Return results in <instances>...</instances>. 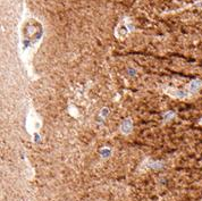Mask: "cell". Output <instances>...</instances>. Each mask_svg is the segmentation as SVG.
<instances>
[{
    "mask_svg": "<svg viewBox=\"0 0 202 201\" xmlns=\"http://www.w3.org/2000/svg\"><path fill=\"white\" fill-rule=\"evenodd\" d=\"M202 86V81L200 80H194L190 83V91L191 92H194V91H198L200 88Z\"/></svg>",
    "mask_w": 202,
    "mask_h": 201,
    "instance_id": "7a4b0ae2",
    "label": "cell"
},
{
    "mask_svg": "<svg viewBox=\"0 0 202 201\" xmlns=\"http://www.w3.org/2000/svg\"><path fill=\"white\" fill-rule=\"evenodd\" d=\"M175 92L176 93H173V95H174V97H177V98H185V97H188V92H185V91L177 90Z\"/></svg>",
    "mask_w": 202,
    "mask_h": 201,
    "instance_id": "3957f363",
    "label": "cell"
},
{
    "mask_svg": "<svg viewBox=\"0 0 202 201\" xmlns=\"http://www.w3.org/2000/svg\"><path fill=\"white\" fill-rule=\"evenodd\" d=\"M131 130H132V121L130 118H127L121 124V131H123V133L127 134L131 132Z\"/></svg>",
    "mask_w": 202,
    "mask_h": 201,
    "instance_id": "6da1fadb",
    "label": "cell"
},
{
    "mask_svg": "<svg viewBox=\"0 0 202 201\" xmlns=\"http://www.w3.org/2000/svg\"><path fill=\"white\" fill-rule=\"evenodd\" d=\"M174 116H175V114H174L173 111H169V113H166V114L163 115V119H165V121H169V119H172Z\"/></svg>",
    "mask_w": 202,
    "mask_h": 201,
    "instance_id": "277c9868",
    "label": "cell"
}]
</instances>
